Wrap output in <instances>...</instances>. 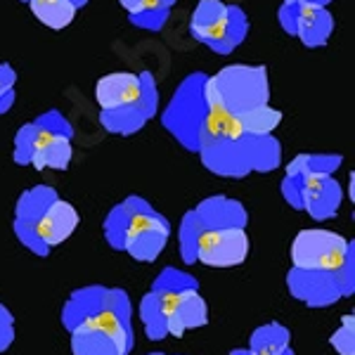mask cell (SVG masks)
<instances>
[{"label":"cell","mask_w":355,"mask_h":355,"mask_svg":"<svg viewBox=\"0 0 355 355\" xmlns=\"http://www.w3.org/2000/svg\"><path fill=\"white\" fill-rule=\"evenodd\" d=\"M291 261L299 270L336 272L353 263V244L327 230H303L291 246Z\"/></svg>","instance_id":"5b68a950"},{"label":"cell","mask_w":355,"mask_h":355,"mask_svg":"<svg viewBox=\"0 0 355 355\" xmlns=\"http://www.w3.org/2000/svg\"><path fill=\"white\" fill-rule=\"evenodd\" d=\"M237 15V8H227L218 0H202L192 17V33L209 45H234L230 28Z\"/></svg>","instance_id":"30bf717a"},{"label":"cell","mask_w":355,"mask_h":355,"mask_svg":"<svg viewBox=\"0 0 355 355\" xmlns=\"http://www.w3.org/2000/svg\"><path fill=\"white\" fill-rule=\"evenodd\" d=\"M329 343L341 355H353V351H355V320H353V315H346V318L341 320V327L331 334Z\"/></svg>","instance_id":"ac0fdd59"},{"label":"cell","mask_w":355,"mask_h":355,"mask_svg":"<svg viewBox=\"0 0 355 355\" xmlns=\"http://www.w3.org/2000/svg\"><path fill=\"white\" fill-rule=\"evenodd\" d=\"M73 355H128L130 306L123 291L90 287L69 299L64 308Z\"/></svg>","instance_id":"6da1fadb"},{"label":"cell","mask_w":355,"mask_h":355,"mask_svg":"<svg viewBox=\"0 0 355 355\" xmlns=\"http://www.w3.org/2000/svg\"><path fill=\"white\" fill-rule=\"evenodd\" d=\"M199 230H225V227H244L246 214L237 202L225 197L206 199L197 211H192Z\"/></svg>","instance_id":"7c38bea8"},{"label":"cell","mask_w":355,"mask_h":355,"mask_svg":"<svg viewBox=\"0 0 355 355\" xmlns=\"http://www.w3.org/2000/svg\"><path fill=\"white\" fill-rule=\"evenodd\" d=\"M249 254V237L244 227H225V230L199 232L194 246V261H202L211 268H232L244 263Z\"/></svg>","instance_id":"ba28073f"},{"label":"cell","mask_w":355,"mask_h":355,"mask_svg":"<svg viewBox=\"0 0 355 355\" xmlns=\"http://www.w3.org/2000/svg\"><path fill=\"white\" fill-rule=\"evenodd\" d=\"M97 105L102 107V116H114L105 121L107 130L114 133H133L140 130L145 119L150 116V100L145 90V76L135 73H112L100 78L95 85Z\"/></svg>","instance_id":"3957f363"},{"label":"cell","mask_w":355,"mask_h":355,"mask_svg":"<svg viewBox=\"0 0 355 355\" xmlns=\"http://www.w3.org/2000/svg\"><path fill=\"white\" fill-rule=\"evenodd\" d=\"M105 232L114 249H123L133 259L150 263L162 254L171 227L142 199H128L123 206L112 211Z\"/></svg>","instance_id":"7a4b0ae2"},{"label":"cell","mask_w":355,"mask_h":355,"mask_svg":"<svg viewBox=\"0 0 355 355\" xmlns=\"http://www.w3.org/2000/svg\"><path fill=\"white\" fill-rule=\"evenodd\" d=\"M202 324H206V303L199 296L197 287L187 289L173 308V313L168 315V334L182 336L187 329L202 327Z\"/></svg>","instance_id":"4fadbf2b"},{"label":"cell","mask_w":355,"mask_h":355,"mask_svg":"<svg viewBox=\"0 0 355 355\" xmlns=\"http://www.w3.org/2000/svg\"><path fill=\"white\" fill-rule=\"evenodd\" d=\"M121 5L133 17H140L142 15V0H121Z\"/></svg>","instance_id":"ffe728a7"},{"label":"cell","mask_w":355,"mask_h":355,"mask_svg":"<svg viewBox=\"0 0 355 355\" xmlns=\"http://www.w3.org/2000/svg\"><path fill=\"white\" fill-rule=\"evenodd\" d=\"M204 95L216 97L227 112L242 114L268 105V78L263 67H227L223 73L206 78Z\"/></svg>","instance_id":"277c9868"},{"label":"cell","mask_w":355,"mask_h":355,"mask_svg":"<svg viewBox=\"0 0 355 355\" xmlns=\"http://www.w3.org/2000/svg\"><path fill=\"white\" fill-rule=\"evenodd\" d=\"M10 343H12V318L0 306V351H5Z\"/></svg>","instance_id":"d6986e66"},{"label":"cell","mask_w":355,"mask_h":355,"mask_svg":"<svg viewBox=\"0 0 355 355\" xmlns=\"http://www.w3.org/2000/svg\"><path fill=\"white\" fill-rule=\"evenodd\" d=\"M239 121H242V128L246 135L266 137L277 128V123L282 121V114L277 110H272L270 105H266V107H259V110H251V112L242 114Z\"/></svg>","instance_id":"2e32d148"},{"label":"cell","mask_w":355,"mask_h":355,"mask_svg":"<svg viewBox=\"0 0 355 355\" xmlns=\"http://www.w3.org/2000/svg\"><path fill=\"white\" fill-rule=\"evenodd\" d=\"M36 19H41L50 28H64L71 24L78 5L73 0H28Z\"/></svg>","instance_id":"9a60e30c"},{"label":"cell","mask_w":355,"mask_h":355,"mask_svg":"<svg viewBox=\"0 0 355 355\" xmlns=\"http://www.w3.org/2000/svg\"><path fill=\"white\" fill-rule=\"evenodd\" d=\"M55 192L48 187H38V190L26 192L19 199L17 206V220H15V232L19 237V242L28 246L31 251H36V242H33V230H36V223L43 216V211L55 202Z\"/></svg>","instance_id":"8fae6325"},{"label":"cell","mask_w":355,"mask_h":355,"mask_svg":"<svg viewBox=\"0 0 355 355\" xmlns=\"http://www.w3.org/2000/svg\"><path fill=\"white\" fill-rule=\"evenodd\" d=\"M140 318L145 322V329H147V336L150 339H164L168 334V327H166V313L162 308V301L159 296L150 291V294L142 299L140 303Z\"/></svg>","instance_id":"e0dca14e"},{"label":"cell","mask_w":355,"mask_h":355,"mask_svg":"<svg viewBox=\"0 0 355 355\" xmlns=\"http://www.w3.org/2000/svg\"><path fill=\"white\" fill-rule=\"evenodd\" d=\"M287 284L291 294L299 301L308 303V306L315 308L331 306L341 296L353 291V263L336 272H315V270H299V268H294L287 275Z\"/></svg>","instance_id":"52a82bcc"},{"label":"cell","mask_w":355,"mask_h":355,"mask_svg":"<svg viewBox=\"0 0 355 355\" xmlns=\"http://www.w3.org/2000/svg\"><path fill=\"white\" fill-rule=\"evenodd\" d=\"M15 159L19 164H33V168H67L71 159L69 133L50 128L48 121L24 125L17 135Z\"/></svg>","instance_id":"8992f818"},{"label":"cell","mask_w":355,"mask_h":355,"mask_svg":"<svg viewBox=\"0 0 355 355\" xmlns=\"http://www.w3.org/2000/svg\"><path fill=\"white\" fill-rule=\"evenodd\" d=\"M76 225H78V214L73 211V206L69 202H62V199H55L36 223V230H33L36 251L33 254L45 256L53 246L67 242L69 234L76 230Z\"/></svg>","instance_id":"9c48e42d"},{"label":"cell","mask_w":355,"mask_h":355,"mask_svg":"<svg viewBox=\"0 0 355 355\" xmlns=\"http://www.w3.org/2000/svg\"><path fill=\"white\" fill-rule=\"evenodd\" d=\"M232 355H291L289 331L279 324H266L251 336V346L246 351H234Z\"/></svg>","instance_id":"5bb4252c"}]
</instances>
